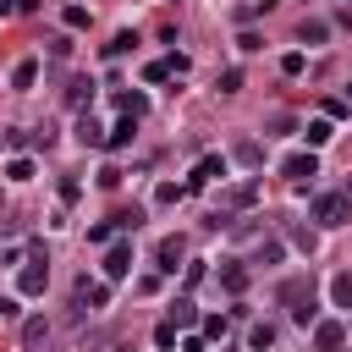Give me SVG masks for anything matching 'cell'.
I'll use <instances>...</instances> for the list:
<instances>
[{
    "label": "cell",
    "mask_w": 352,
    "mask_h": 352,
    "mask_svg": "<svg viewBox=\"0 0 352 352\" xmlns=\"http://www.w3.org/2000/svg\"><path fill=\"white\" fill-rule=\"evenodd\" d=\"M280 302L292 308L297 324H314V280H286L280 286Z\"/></svg>",
    "instance_id": "cell-1"
},
{
    "label": "cell",
    "mask_w": 352,
    "mask_h": 352,
    "mask_svg": "<svg viewBox=\"0 0 352 352\" xmlns=\"http://www.w3.org/2000/svg\"><path fill=\"white\" fill-rule=\"evenodd\" d=\"M314 220H319V226H346V220H352V204H346L341 192H319V198H314Z\"/></svg>",
    "instance_id": "cell-2"
},
{
    "label": "cell",
    "mask_w": 352,
    "mask_h": 352,
    "mask_svg": "<svg viewBox=\"0 0 352 352\" xmlns=\"http://www.w3.org/2000/svg\"><path fill=\"white\" fill-rule=\"evenodd\" d=\"M280 176H286V182H314V176H319L314 148H308V154H286V160H280Z\"/></svg>",
    "instance_id": "cell-3"
},
{
    "label": "cell",
    "mask_w": 352,
    "mask_h": 352,
    "mask_svg": "<svg viewBox=\"0 0 352 352\" xmlns=\"http://www.w3.org/2000/svg\"><path fill=\"white\" fill-rule=\"evenodd\" d=\"M44 280H50V270H44V258H33V264H22L16 292H22V297H38V292H44Z\"/></svg>",
    "instance_id": "cell-4"
},
{
    "label": "cell",
    "mask_w": 352,
    "mask_h": 352,
    "mask_svg": "<svg viewBox=\"0 0 352 352\" xmlns=\"http://www.w3.org/2000/svg\"><path fill=\"white\" fill-rule=\"evenodd\" d=\"M314 346H319V352H341V346H346V330H341L336 319H319V324H314Z\"/></svg>",
    "instance_id": "cell-5"
},
{
    "label": "cell",
    "mask_w": 352,
    "mask_h": 352,
    "mask_svg": "<svg viewBox=\"0 0 352 352\" xmlns=\"http://www.w3.org/2000/svg\"><path fill=\"white\" fill-rule=\"evenodd\" d=\"M214 176H226V160H220V154H204V160L192 165V176H187V187H209Z\"/></svg>",
    "instance_id": "cell-6"
},
{
    "label": "cell",
    "mask_w": 352,
    "mask_h": 352,
    "mask_svg": "<svg viewBox=\"0 0 352 352\" xmlns=\"http://www.w3.org/2000/svg\"><path fill=\"white\" fill-rule=\"evenodd\" d=\"M132 270V242H116L110 253H104V280H121Z\"/></svg>",
    "instance_id": "cell-7"
},
{
    "label": "cell",
    "mask_w": 352,
    "mask_h": 352,
    "mask_svg": "<svg viewBox=\"0 0 352 352\" xmlns=\"http://www.w3.org/2000/svg\"><path fill=\"white\" fill-rule=\"evenodd\" d=\"M77 308H110V286L104 280H77Z\"/></svg>",
    "instance_id": "cell-8"
},
{
    "label": "cell",
    "mask_w": 352,
    "mask_h": 352,
    "mask_svg": "<svg viewBox=\"0 0 352 352\" xmlns=\"http://www.w3.org/2000/svg\"><path fill=\"white\" fill-rule=\"evenodd\" d=\"M182 253H187V248H182V236H165V242L154 248V258H160V270H165V275H176V264H182Z\"/></svg>",
    "instance_id": "cell-9"
},
{
    "label": "cell",
    "mask_w": 352,
    "mask_h": 352,
    "mask_svg": "<svg viewBox=\"0 0 352 352\" xmlns=\"http://www.w3.org/2000/svg\"><path fill=\"white\" fill-rule=\"evenodd\" d=\"M104 138H110V132H104L94 116H82V121H77V143H82V148H104Z\"/></svg>",
    "instance_id": "cell-10"
},
{
    "label": "cell",
    "mask_w": 352,
    "mask_h": 352,
    "mask_svg": "<svg viewBox=\"0 0 352 352\" xmlns=\"http://www.w3.org/2000/svg\"><path fill=\"white\" fill-rule=\"evenodd\" d=\"M297 38H302V44H324V38H330V22H324V16H302Z\"/></svg>",
    "instance_id": "cell-11"
},
{
    "label": "cell",
    "mask_w": 352,
    "mask_h": 352,
    "mask_svg": "<svg viewBox=\"0 0 352 352\" xmlns=\"http://www.w3.org/2000/svg\"><path fill=\"white\" fill-rule=\"evenodd\" d=\"M132 132H138V121H132V116H121V121L110 126V138H104V148H126V143H132Z\"/></svg>",
    "instance_id": "cell-12"
},
{
    "label": "cell",
    "mask_w": 352,
    "mask_h": 352,
    "mask_svg": "<svg viewBox=\"0 0 352 352\" xmlns=\"http://www.w3.org/2000/svg\"><path fill=\"white\" fill-rule=\"evenodd\" d=\"M253 198H258V182H236V187L226 192V209H248Z\"/></svg>",
    "instance_id": "cell-13"
},
{
    "label": "cell",
    "mask_w": 352,
    "mask_h": 352,
    "mask_svg": "<svg viewBox=\"0 0 352 352\" xmlns=\"http://www.w3.org/2000/svg\"><path fill=\"white\" fill-rule=\"evenodd\" d=\"M220 286H226L231 297H242V292H248V270H242V264H226V270H220Z\"/></svg>",
    "instance_id": "cell-14"
},
{
    "label": "cell",
    "mask_w": 352,
    "mask_h": 352,
    "mask_svg": "<svg viewBox=\"0 0 352 352\" xmlns=\"http://www.w3.org/2000/svg\"><path fill=\"white\" fill-rule=\"evenodd\" d=\"M38 82V60H16L11 66V88H33Z\"/></svg>",
    "instance_id": "cell-15"
},
{
    "label": "cell",
    "mask_w": 352,
    "mask_h": 352,
    "mask_svg": "<svg viewBox=\"0 0 352 352\" xmlns=\"http://www.w3.org/2000/svg\"><path fill=\"white\" fill-rule=\"evenodd\" d=\"M44 341H50V324H44V319H28V324H22V346L33 352V346H44Z\"/></svg>",
    "instance_id": "cell-16"
},
{
    "label": "cell",
    "mask_w": 352,
    "mask_h": 352,
    "mask_svg": "<svg viewBox=\"0 0 352 352\" xmlns=\"http://www.w3.org/2000/svg\"><path fill=\"white\" fill-rule=\"evenodd\" d=\"M66 104H77V110H82V104H94V82H88V77H77V82L66 88Z\"/></svg>",
    "instance_id": "cell-17"
},
{
    "label": "cell",
    "mask_w": 352,
    "mask_h": 352,
    "mask_svg": "<svg viewBox=\"0 0 352 352\" xmlns=\"http://www.w3.org/2000/svg\"><path fill=\"white\" fill-rule=\"evenodd\" d=\"M192 319H198V308H192L187 297H176V302H170V324H176V330H187Z\"/></svg>",
    "instance_id": "cell-18"
},
{
    "label": "cell",
    "mask_w": 352,
    "mask_h": 352,
    "mask_svg": "<svg viewBox=\"0 0 352 352\" xmlns=\"http://www.w3.org/2000/svg\"><path fill=\"white\" fill-rule=\"evenodd\" d=\"M248 346H253V352H270V346H275V324H253V330H248Z\"/></svg>",
    "instance_id": "cell-19"
},
{
    "label": "cell",
    "mask_w": 352,
    "mask_h": 352,
    "mask_svg": "<svg viewBox=\"0 0 352 352\" xmlns=\"http://www.w3.org/2000/svg\"><path fill=\"white\" fill-rule=\"evenodd\" d=\"M330 297H336V308H352V275H336L330 280Z\"/></svg>",
    "instance_id": "cell-20"
},
{
    "label": "cell",
    "mask_w": 352,
    "mask_h": 352,
    "mask_svg": "<svg viewBox=\"0 0 352 352\" xmlns=\"http://www.w3.org/2000/svg\"><path fill=\"white\" fill-rule=\"evenodd\" d=\"M330 132H336L330 121H308V132H302V138H308V148H319V143H330Z\"/></svg>",
    "instance_id": "cell-21"
},
{
    "label": "cell",
    "mask_w": 352,
    "mask_h": 352,
    "mask_svg": "<svg viewBox=\"0 0 352 352\" xmlns=\"http://www.w3.org/2000/svg\"><path fill=\"white\" fill-rule=\"evenodd\" d=\"M6 176H11V182H33V160H28V154H16V160L6 165Z\"/></svg>",
    "instance_id": "cell-22"
},
{
    "label": "cell",
    "mask_w": 352,
    "mask_h": 352,
    "mask_svg": "<svg viewBox=\"0 0 352 352\" xmlns=\"http://www.w3.org/2000/svg\"><path fill=\"white\" fill-rule=\"evenodd\" d=\"M204 336H209V341H226V336H231V319H220V314L204 319Z\"/></svg>",
    "instance_id": "cell-23"
},
{
    "label": "cell",
    "mask_w": 352,
    "mask_h": 352,
    "mask_svg": "<svg viewBox=\"0 0 352 352\" xmlns=\"http://www.w3.org/2000/svg\"><path fill=\"white\" fill-rule=\"evenodd\" d=\"M165 77H170V60H148L143 66V82H165Z\"/></svg>",
    "instance_id": "cell-24"
},
{
    "label": "cell",
    "mask_w": 352,
    "mask_h": 352,
    "mask_svg": "<svg viewBox=\"0 0 352 352\" xmlns=\"http://www.w3.org/2000/svg\"><path fill=\"white\" fill-rule=\"evenodd\" d=\"M182 192H187V187H176V182H160V187H154V204H176Z\"/></svg>",
    "instance_id": "cell-25"
},
{
    "label": "cell",
    "mask_w": 352,
    "mask_h": 352,
    "mask_svg": "<svg viewBox=\"0 0 352 352\" xmlns=\"http://www.w3.org/2000/svg\"><path fill=\"white\" fill-rule=\"evenodd\" d=\"M132 44H138V38H132V33H116V38H110V44H104V55H126V50H132Z\"/></svg>",
    "instance_id": "cell-26"
},
{
    "label": "cell",
    "mask_w": 352,
    "mask_h": 352,
    "mask_svg": "<svg viewBox=\"0 0 352 352\" xmlns=\"http://www.w3.org/2000/svg\"><path fill=\"white\" fill-rule=\"evenodd\" d=\"M236 88H242V72L226 66V72H220V94H236Z\"/></svg>",
    "instance_id": "cell-27"
},
{
    "label": "cell",
    "mask_w": 352,
    "mask_h": 352,
    "mask_svg": "<svg viewBox=\"0 0 352 352\" xmlns=\"http://www.w3.org/2000/svg\"><path fill=\"white\" fill-rule=\"evenodd\" d=\"M138 220H143L138 209H121V214H110V226H121V231H138Z\"/></svg>",
    "instance_id": "cell-28"
},
{
    "label": "cell",
    "mask_w": 352,
    "mask_h": 352,
    "mask_svg": "<svg viewBox=\"0 0 352 352\" xmlns=\"http://www.w3.org/2000/svg\"><path fill=\"white\" fill-rule=\"evenodd\" d=\"M280 253H286V248H280V242H275V236H270V242H264V248H258V264H280Z\"/></svg>",
    "instance_id": "cell-29"
},
{
    "label": "cell",
    "mask_w": 352,
    "mask_h": 352,
    "mask_svg": "<svg viewBox=\"0 0 352 352\" xmlns=\"http://www.w3.org/2000/svg\"><path fill=\"white\" fill-rule=\"evenodd\" d=\"M154 346H165V352H170V346H176V324H170V319H165V324H160V330H154Z\"/></svg>",
    "instance_id": "cell-30"
},
{
    "label": "cell",
    "mask_w": 352,
    "mask_h": 352,
    "mask_svg": "<svg viewBox=\"0 0 352 352\" xmlns=\"http://www.w3.org/2000/svg\"><path fill=\"white\" fill-rule=\"evenodd\" d=\"M236 50H242V55H253V50H264V38H258V33H236Z\"/></svg>",
    "instance_id": "cell-31"
},
{
    "label": "cell",
    "mask_w": 352,
    "mask_h": 352,
    "mask_svg": "<svg viewBox=\"0 0 352 352\" xmlns=\"http://www.w3.org/2000/svg\"><path fill=\"white\" fill-rule=\"evenodd\" d=\"M280 72H286V77H302V55H297V50H292V55H280Z\"/></svg>",
    "instance_id": "cell-32"
},
{
    "label": "cell",
    "mask_w": 352,
    "mask_h": 352,
    "mask_svg": "<svg viewBox=\"0 0 352 352\" xmlns=\"http://www.w3.org/2000/svg\"><path fill=\"white\" fill-rule=\"evenodd\" d=\"M66 28H88V11L82 6H66Z\"/></svg>",
    "instance_id": "cell-33"
},
{
    "label": "cell",
    "mask_w": 352,
    "mask_h": 352,
    "mask_svg": "<svg viewBox=\"0 0 352 352\" xmlns=\"http://www.w3.org/2000/svg\"><path fill=\"white\" fill-rule=\"evenodd\" d=\"M236 160L242 165H258V143H236Z\"/></svg>",
    "instance_id": "cell-34"
},
{
    "label": "cell",
    "mask_w": 352,
    "mask_h": 352,
    "mask_svg": "<svg viewBox=\"0 0 352 352\" xmlns=\"http://www.w3.org/2000/svg\"><path fill=\"white\" fill-rule=\"evenodd\" d=\"M99 187H104V192H110V187H121V170H116V165H104V170H99Z\"/></svg>",
    "instance_id": "cell-35"
},
{
    "label": "cell",
    "mask_w": 352,
    "mask_h": 352,
    "mask_svg": "<svg viewBox=\"0 0 352 352\" xmlns=\"http://www.w3.org/2000/svg\"><path fill=\"white\" fill-rule=\"evenodd\" d=\"M110 231H116V226H110V220H99V226H88V242H110Z\"/></svg>",
    "instance_id": "cell-36"
},
{
    "label": "cell",
    "mask_w": 352,
    "mask_h": 352,
    "mask_svg": "<svg viewBox=\"0 0 352 352\" xmlns=\"http://www.w3.org/2000/svg\"><path fill=\"white\" fill-rule=\"evenodd\" d=\"M16 319V297H0V324H11Z\"/></svg>",
    "instance_id": "cell-37"
},
{
    "label": "cell",
    "mask_w": 352,
    "mask_h": 352,
    "mask_svg": "<svg viewBox=\"0 0 352 352\" xmlns=\"http://www.w3.org/2000/svg\"><path fill=\"white\" fill-rule=\"evenodd\" d=\"M182 352H209V346H204V336H187V341H182Z\"/></svg>",
    "instance_id": "cell-38"
},
{
    "label": "cell",
    "mask_w": 352,
    "mask_h": 352,
    "mask_svg": "<svg viewBox=\"0 0 352 352\" xmlns=\"http://www.w3.org/2000/svg\"><path fill=\"white\" fill-rule=\"evenodd\" d=\"M11 11H22V0H0V16H11Z\"/></svg>",
    "instance_id": "cell-39"
},
{
    "label": "cell",
    "mask_w": 352,
    "mask_h": 352,
    "mask_svg": "<svg viewBox=\"0 0 352 352\" xmlns=\"http://www.w3.org/2000/svg\"><path fill=\"white\" fill-rule=\"evenodd\" d=\"M341 198H346V204H352V182H346V192H341Z\"/></svg>",
    "instance_id": "cell-40"
},
{
    "label": "cell",
    "mask_w": 352,
    "mask_h": 352,
    "mask_svg": "<svg viewBox=\"0 0 352 352\" xmlns=\"http://www.w3.org/2000/svg\"><path fill=\"white\" fill-rule=\"evenodd\" d=\"M121 352H132V346H121Z\"/></svg>",
    "instance_id": "cell-41"
}]
</instances>
